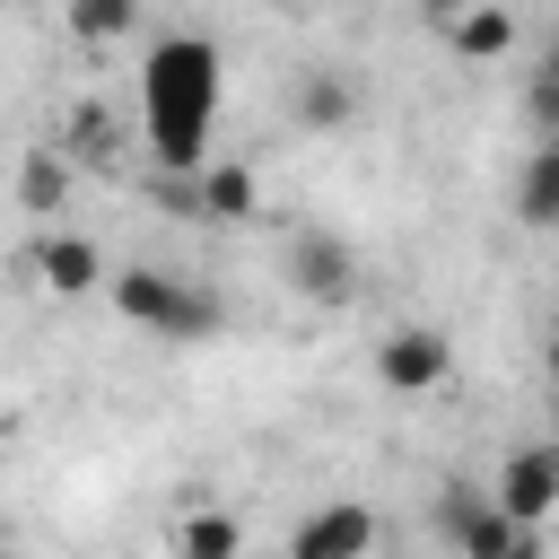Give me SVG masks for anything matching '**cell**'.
I'll list each match as a JSON object with an SVG mask.
<instances>
[{
    "instance_id": "cell-8",
    "label": "cell",
    "mask_w": 559,
    "mask_h": 559,
    "mask_svg": "<svg viewBox=\"0 0 559 559\" xmlns=\"http://www.w3.org/2000/svg\"><path fill=\"white\" fill-rule=\"evenodd\" d=\"M428 17H437V35H445L463 61H498V52L515 44V9H454V0H437Z\"/></svg>"
},
{
    "instance_id": "cell-6",
    "label": "cell",
    "mask_w": 559,
    "mask_h": 559,
    "mask_svg": "<svg viewBox=\"0 0 559 559\" xmlns=\"http://www.w3.org/2000/svg\"><path fill=\"white\" fill-rule=\"evenodd\" d=\"M288 280H297V297H314V306H349V288H358V253H349V236L306 227V236L288 245Z\"/></svg>"
},
{
    "instance_id": "cell-15",
    "label": "cell",
    "mask_w": 559,
    "mask_h": 559,
    "mask_svg": "<svg viewBox=\"0 0 559 559\" xmlns=\"http://www.w3.org/2000/svg\"><path fill=\"white\" fill-rule=\"evenodd\" d=\"M131 26H140L131 0H79V9H70V35H79V44H122Z\"/></svg>"
},
{
    "instance_id": "cell-18",
    "label": "cell",
    "mask_w": 559,
    "mask_h": 559,
    "mask_svg": "<svg viewBox=\"0 0 559 559\" xmlns=\"http://www.w3.org/2000/svg\"><path fill=\"white\" fill-rule=\"evenodd\" d=\"M542 87H559V35H550V52H542Z\"/></svg>"
},
{
    "instance_id": "cell-21",
    "label": "cell",
    "mask_w": 559,
    "mask_h": 559,
    "mask_svg": "<svg viewBox=\"0 0 559 559\" xmlns=\"http://www.w3.org/2000/svg\"><path fill=\"white\" fill-rule=\"evenodd\" d=\"M0 559H17V550H0Z\"/></svg>"
},
{
    "instance_id": "cell-11",
    "label": "cell",
    "mask_w": 559,
    "mask_h": 559,
    "mask_svg": "<svg viewBox=\"0 0 559 559\" xmlns=\"http://www.w3.org/2000/svg\"><path fill=\"white\" fill-rule=\"evenodd\" d=\"M262 210V183H253V166H236V157H210L201 166V218H218V227H245Z\"/></svg>"
},
{
    "instance_id": "cell-12",
    "label": "cell",
    "mask_w": 559,
    "mask_h": 559,
    "mask_svg": "<svg viewBox=\"0 0 559 559\" xmlns=\"http://www.w3.org/2000/svg\"><path fill=\"white\" fill-rule=\"evenodd\" d=\"M515 218L524 227H559V140H542L515 175Z\"/></svg>"
},
{
    "instance_id": "cell-5",
    "label": "cell",
    "mask_w": 559,
    "mask_h": 559,
    "mask_svg": "<svg viewBox=\"0 0 559 559\" xmlns=\"http://www.w3.org/2000/svg\"><path fill=\"white\" fill-rule=\"evenodd\" d=\"M376 376H384L393 393H437V384L454 376V341H445L437 323H393V332L376 341Z\"/></svg>"
},
{
    "instance_id": "cell-3",
    "label": "cell",
    "mask_w": 559,
    "mask_h": 559,
    "mask_svg": "<svg viewBox=\"0 0 559 559\" xmlns=\"http://www.w3.org/2000/svg\"><path fill=\"white\" fill-rule=\"evenodd\" d=\"M437 524L454 533V550H463V559H542V533H515V524L489 507V489H480V480H445Z\"/></svg>"
},
{
    "instance_id": "cell-19",
    "label": "cell",
    "mask_w": 559,
    "mask_h": 559,
    "mask_svg": "<svg viewBox=\"0 0 559 559\" xmlns=\"http://www.w3.org/2000/svg\"><path fill=\"white\" fill-rule=\"evenodd\" d=\"M550 393H559V332H550Z\"/></svg>"
},
{
    "instance_id": "cell-17",
    "label": "cell",
    "mask_w": 559,
    "mask_h": 559,
    "mask_svg": "<svg viewBox=\"0 0 559 559\" xmlns=\"http://www.w3.org/2000/svg\"><path fill=\"white\" fill-rule=\"evenodd\" d=\"M533 122H542V140H559V87H542V79H533Z\"/></svg>"
},
{
    "instance_id": "cell-13",
    "label": "cell",
    "mask_w": 559,
    "mask_h": 559,
    "mask_svg": "<svg viewBox=\"0 0 559 559\" xmlns=\"http://www.w3.org/2000/svg\"><path fill=\"white\" fill-rule=\"evenodd\" d=\"M245 550V533H236V515H218V507H192L183 524H175V559H236Z\"/></svg>"
},
{
    "instance_id": "cell-2",
    "label": "cell",
    "mask_w": 559,
    "mask_h": 559,
    "mask_svg": "<svg viewBox=\"0 0 559 559\" xmlns=\"http://www.w3.org/2000/svg\"><path fill=\"white\" fill-rule=\"evenodd\" d=\"M105 288H114V314H122V323H140V332H166V341H210V332L227 323V306H218L210 288H192L183 271H157V262H131V271H114Z\"/></svg>"
},
{
    "instance_id": "cell-20",
    "label": "cell",
    "mask_w": 559,
    "mask_h": 559,
    "mask_svg": "<svg viewBox=\"0 0 559 559\" xmlns=\"http://www.w3.org/2000/svg\"><path fill=\"white\" fill-rule=\"evenodd\" d=\"M550 419H559V402H550Z\"/></svg>"
},
{
    "instance_id": "cell-16",
    "label": "cell",
    "mask_w": 559,
    "mask_h": 559,
    "mask_svg": "<svg viewBox=\"0 0 559 559\" xmlns=\"http://www.w3.org/2000/svg\"><path fill=\"white\" fill-rule=\"evenodd\" d=\"M105 131H114V122H105V105H79V114H70V140H61V148H79V157H96V148H114Z\"/></svg>"
},
{
    "instance_id": "cell-4",
    "label": "cell",
    "mask_w": 559,
    "mask_h": 559,
    "mask_svg": "<svg viewBox=\"0 0 559 559\" xmlns=\"http://www.w3.org/2000/svg\"><path fill=\"white\" fill-rule=\"evenodd\" d=\"M489 507H498L515 533H542V524L559 515V437L515 445V454L498 463V480H489Z\"/></svg>"
},
{
    "instance_id": "cell-14",
    "label": "cell",
    "mask_w": 559,
    "mask_h": 559,
    "mask_svg": "<svg viewBox=\"0 0 559 559\" xmlns=\"http://www.w3.org/2000/svg\"><path fill=\"white\" fill-rule=\"evenodd\" d=\"M17 201H26V210H61V201H70V157H61L52 140L17 166Z\"/></svg>"
},
{
    "instance_id": "cell-9",
    "label": "cell",
    "mask_w": 559,
    "mask_h": 559,
    "mask_svg": "<svg viewBox=\"0 0 559 559\" xmlns=\"http://www.w3.org/2000/svg\"><path fill=\"white\" fill-rule=\"evenodd\" d=\"M288 114H297L306 131H341V122L358 114V79H349V70H297Z\"/></svg>"
},
{
    "instance_id": "cell-10",
    "label": "cell",
    "mask_w": 559,
    "mask_h": 559,
    "mask_svg": "<svg viewBox=\"0 0 559 559\" xmlns=\"http://www.w3.org/2000/svg\"><path fill=\"white\" fill-rule=\"evenodd\" d=\"M35 271H44L52 297H87V288H105V253H96L87 236H44V245H35Z\"/></svg>"
},
{
    "instance_id": "cell-1",
    "label": "cell",
    "mask_w": 559,
    "mask_h": 559,
    "mask_svg": "<svg viewBox=\"0 0 559 559\" xmlns=\"http://www.w3.org/2000/svg\"><path fill=\"white\" fill-rule=\"evenodd\" d=\"M218 122V44L210 35H157L140 52V131L157 175H201Z\"/></svg>"
},
{
    "instance_id": "cell-7",
    "label": "cell",
    "mask_w": 559,
    "mask_h": 559,
    "mask_svg": "<svg viewBox=\"0 0 559 559\" xmlns=\"http://www.w3.org/2000/svg\"><path fill=\"white\" fill-rule=\"evenodd\" d=\"M367 550H376V507H358V498H323L288 533V559H367Z\"/></svg>"
}]
</instances>
